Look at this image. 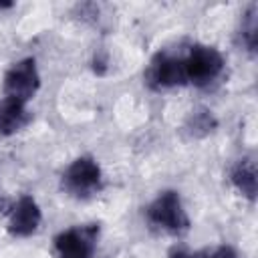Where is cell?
<instances>
[{"label": "cell", "mask_w": 258, "mask_h": 258, "mask_svg": "<svg viewBox=\"0 0 258 258\" xmlns=\"http://www.w3.org/2000/svg\"><path fill=\"white\" fill-rule=\"evenodd\" d=\"M103 187V175L99 163L91 155L77 157L62 173V189L79 200H87L99 194Z\"/></svg>", "instance_id": "6da1fadb"}, {"label": "cell", "mask_w": 258, "mask_h": 258, "mask_svg": "<svg viewBox=\"0 0 258 258\" xmlns=\"http://www.w3.org/2000/svg\"><path fill=\"white\" fill-rule=\"evenodd\" d=\"M185 81L198 87H206L214 83L224 71V56L218 48L208 44H194L189 52L183 56Z\"/></svg>", "instance_id": "7a4b0ae2"}, {"label": "cell", "mask_w": 258, "mask_h": 258, "mask_svg": "<svg viewBox=\"0 0 258 258\" xmlns=\"http://www.w3.org/2000/svg\"><path fill=\"white\" fill-rule=\"evenodd\" d=\"M147 220L151 226L167 232V234H181L189 228V218L181 206L179 194L173 189L161 191L147 208Z\"/></svg>", "instance_id": "3957f363"}, {"label": "cell", "mask_w": 258, "mask_h": 258, "mask_svg": "<svg viewBox=\"0 0 258 258\" xmlns=\"http://www.w3.org/2000/svg\"><path fill=\"white\" fill-rule=\"evenodd\" d=\"M40 87V75L34 58H22L14 62L4 75V97L26 105Z\"/></svg>", "instance_id": "277c9868"}, {"label": "cell", "mask_w": 258, "mask_h": 258, "mask_svg": "<svg viewBox=\"0 0 258 258\" xmlns=\"http://www.w3.org/2000/svg\"><path fill=\"white\" fill-rule=\"evenodd\" d=\"M145 81L155 91L185 85L187 81H185V71H183V58L171 52H157L149 62Z\"/></svg>", "instance_id": "5b68a950"}, {"label": "cell", "mask_w": 258, "mask_h": 258, "mask_svg": "<svg viewBox=\"0 0 258 258\" xmlns=\"http://www.w3.org/2000/svg\"><path fill=\"white\" fill-rule=\"evenodd\" d=\"M99 236V226H75L60 232L54 238V248L58 258H91L95 250V242Z\"/></svg>", "instance_id": "8992f818"}, {"label": "cell", "mask_w": 258, "mask_h": 258, "mask_svg": "<svg viewBox=\"0 0 258 258\" xmlns=\"http://www.w3.org/2000/svg\"><path fill=\"white\" fill-rule=\"evenodd\" d=\"M40 220H42V214H40V208L38 204L30 198V196H22L12 212H10V220H8V232L12 236H18V238H24V236H30L38 230L40 226Z\"/></svg>", "instance_id": "52a82bcc"}, {"label": "cell", "mask_w": 258, "mask_h": 258, "mask_svg": "<svg viewBox=\"0 0 258 258\" xmlns=\"http://www.w3.org/2000/svg\"><path fill=\"white\" fill-rule=\"evenodd\" d=\"M30 123V113L26 105L12 101L8 97L0 99V135H14Z\"/></svg>", "instance_id": "ba28073f"}, {"label": "cell", "mask_w": 258, "mask_h": 258, "mask_svg": "<svg viewBox=\"0 0 258 258\" xmlns=\"http://www.w3.org/2000/svg\"><path fill=\"white\" fill-rule=\"evenodd\" d=\"M230 179L234 183V187L246 196L248 200H254L256 198V163L246 157V159H240L234 167H232V173H230Z\"/></svg>", "instance_id": "9c48e42d"}, {"label": "cell", "mask_w": 258, "mask_h": 258, "mask_svg": "<svg viewBox=\"0 0 258 258\" xmlns=\"http://www.w3.org/2000/svg\"><path fill=\"white\" fill-rule=\"evenodd\" d=\"M256 14H258V6L256 4H250L242 16V26H240V42L244 44V48L254 54L256 52V44H258V20H256Z\"/></svg>", "instance_id": "30bf717a"}, {"label": "cell", "mask_w": 258, "mask_h": 258, "mask_svg": "<svg viewBox=\"0 0 258 258\" xmlns=\"http://www.w3.org/2000/svg\"><path fill=\"white\" fill-rule=\"evenodd\" d=\"M185 127L189 129V133H191L194 137H202V135L210 133V131L216 127V119L212 117V113H210V111L200 109V111H196V113H191V115H189V119H187V125H185Z\"/></svg>", "instance_id": "8fae6325"}, {"label": "cell", "mask_w": 258, "mask_h": 258, "mask_svg": "<svg viewBox=\"0 0 258 258\" xmlns=\"http://www.w3.org/2000/svg\"><path fill=\"white\" fill-rule=\"evenodd\" d=\"M208 258H238V254H236V250L232 246H220Z\"/></svg>", "instance_id": "7c38bea8"}, {"label": "cell", "mask_w": 258, "mask_h": 258, "mask_svg": "<svg viewBox=\"0 0 258 258\" xmlns=\"http://www.w3.org/2000/svg\"><path fill=\"white\" fill-rule=\"evenodd\" d=\"M167 258H196L194 254H189L187 250H183V248H173L171 252H169V256Z\"/></svg>", "instance_id": "4fadbf2b"}]
</instances>
